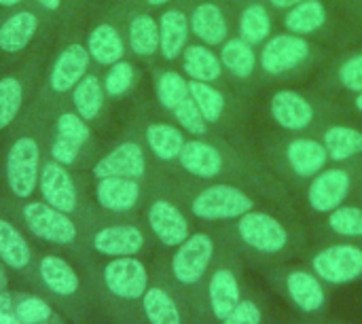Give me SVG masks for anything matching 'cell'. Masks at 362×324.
<instances>
[{"mask_svg": "<svg viewBox=\"0 0 362 324\" xmlns=\"http://www.w3.org/2000/svg\"><path fill=\"white\" fill-rule=\"evenodd\" d=\"M176 166L185 176L240 185L272 206L301 214L295 195L265 166L248 138H189Z\"/></svg>", "mask_w": 362, "mask_h": 324, "instance_id": "obj_1", "label": "cell"}, {"mask_svg": "<svg viewBox=\"0 0 362 324\" xmlns=\"http://www.w3.org/2000/svg\"><path fill=\"white\" fill-rule=\"evenodd\" d=\"M225 227L244 261L255 265V270L299 261L310 246L303 216L272 204L255 208Z\"/></svg>", "mask_w": 362, "mask_h": 324, "instance_id": "obj_2", "label": "cell"}, {"mask_svg": "<svg viewBox=\"0 0 362 324\" xmlns=\"http://www.w3.org/2000/svg\"><path fill=\"white\" fill-rule=\"evenodd\" d=\"M252 115H259L267 129L284 134H318L331 121L348 117L344 104L329 93L291 85L261 89L257 104L252 100Z\"/></svg>", "mask_w": 362, "mask_h": 324, "instance_id": "obj_3", "label": "cell"}, {"mask_svg": "<svg viewBox=\"0 0 362 324\" xmlns=\"http://www.w3.org/2000/svg\"><path fill=\"white\" fill-rule=\"evenodd\" d=\"M333 49L293 32H274L259 47V91L276 85L301 83L322 70Z\"/></svg>", "mask_w": 362, "mask_h": 324, "instance_id": "obj_4", "label": "cell"}, {"mask_svg": "<svg viewBox=\"0 0 362 324\" xmlns=\"http://www.w3.org/2000/svg\"><path fill=\"white\" fill-rule=\"evenodd\" d=\"M255 146L265 166L284 183L295 199L299 189L331 163L318 134H284L263 129L255 140Z\"/></svg>", "mask_w": 362, "mask_h": 324, "instance_id": "obj_5", "label": "cell"}, {"mask_svg": "<svg viewBox=\"0 0 362 324\" xmlns=\"http://www.w3.org/2000/svg\"><path fill=\"white\" fill-rule=\"evenodd\" d=\"M278 23L282 30L308 36L333 51L362 40L354 0H303L301 4L280 13Z\"/></svg>", "mask_w": 362, "mask_h": 324, "instance_id": "obj_6", "label": "cell"}, {"mask_svg": "<svg viewBox=\"0 0 362 324\" xmlns=\"http://www.w3.org/2000/svg\"><path fill=\"white\" fill-rule=\"evenodd\" d=\"M244 270L246 261L225 227V242L221 246L218 259L193 306V324H221L238 308L248 287Z\"/></svg>", "mask_w": 362, "mask_h": 324, "instance_id": "obj_7", "label": "cell"}, {"mask_svg": "<svg viewBox=\"0 0 362 324\" xmlns=\"http://www.w3.org/2000/svg\"><path fill=\"white\" fill-rule=\"evenodd\" d=\"M223 242L225 225H206L202 229H195L170 255L165 278L172 289L191 306V312L208 274L218 259Z\"/></svg>", "mask_w": 362, "mask_h": 324, "instance_id": "obj_8", "label": "cell"}, {"mask_svg": "<svg viewBox=\"0 0 362 324\" xmlns=\"http://www.w3.org/2000/svg\"><path fill=\"white\" fill-rule=\"evenodd\" d=\"M187 178L189 183L180 187L182 206L193 221H199L204 225H227L244 216L246 212L267 204L263 197L240 185L197 180L191 176Z\"/></svg>", "mask_w": 362, "mask_h": 324, "instance_id": "obj_9", "label": "cell"}, {"mask_svg": "<svg viewBox=\"0 0 362 324\" xmlns=\"http://www.w3.org/2000/svg\"><path fill=\"white\" fill-rule=\"evenodd\" d=\"M259 276L269 284V289L286 301L295 316L314 318L329 314L331 308V287L303 261H291L280 265L257 267Z\"/></svg>", "mask_w": 362, "mask_h": 324, "instance_id": "obj_10", "label": "cell"}, {"mask_svg": "<svg viewBox=\"0 0 362 324\" xmlns=\"http://www.w3.org/2000/svg\"><path fill=\"white\" fill-rule=\"evenodd\" d=\"M362 180V161L329 163L297 193V206L303 221H314L354 199Z\"/></svg>", "mask_w": 362, "mask_h": 324, "instance_id": "obj_11", "label": "cell"}, {"mask_svg": "<svg viewBox=\"0 0 362 324\" xmlns=\"http://www.w3.org/2000/svg\"><path fill=\"white\" fill-rule=\"evenodd\" d=\"M189 93L204 119L221 138H246L252 117V98L233 85L189 81Z\"/></svg>", "mask_w": 362, "mask_h": 324, "instance_id": "obj_12", "label": "cell"}, {"mask_svg": "<svg viewBox=\"0 0 362 324\" xmlns=\"http://www.w3.org/2000/svg\"><path fill=\"white\" fill-rule=\"evenodd\" d=\"M299 261L331 289L362 282V242H310Z\"/></svg>", "mask_w": 362, "mask_h": 324, "instance_id": "obj_13", "label": "cell"}, {"mask_svg": "<svg viewBox=\"0 0 362 324\" xmlns=\"http://www.w3.org/2000/svg\"><path fill=\"white\" fill-rule=\"evenodd\" d=\"M146 227L165 250H174L195 231L191 214L170 195L151 199L146 206Z\"/></svg>", "mask_w": 362, "mask_h": 324, "instance_id": "obj_14", "label": "cell"}, {"mask_svg": "<svg viewBox=\"0 0 362 324\" xmlns=\"http://www.w3.org/2000/svg\"><path fill=\"white\" fill-rule=\"evenodd\" d=\"M314 87L331 98L362 91V40L339 49L316 74Z\"/></svg>", "mask_w": 362, "mask_h": 324, "instance_id": "obj_15", "label": "cell"}, {"mask_svg": "<svg viewBox=\"0 0 362 324\" xmlns=\"http://www.w3.org/2000/svg\"><path fill=\"white\" fill-rule=\"evenodd\" d=\"M191 34L218 49L229 36L235 34V8L231 0H199L189 11Z\"/></svg>", "mask_w": 362, "mask_h": 324, "instance_id": "obj_16", "label": "cell"}, {"mask_svg": "<svg viewBox=\"0 0 362 324\" xmlns=\"http://www.w3.org/2000/svg\"><path fill=\"white\" fill-rule=\"evenodd\" d=\"M218 57L229 85L255 98L259 93V47L233 34L218 47Z\"/></svg>", "mask_w": 362, "mask_h": 324, "instance_id": "obj_17", "label": "cell"}, {"mask_svg": "<svg viewBox=\"0 0 362 324\" xmlns=\"http://www.w3.org/2000/svg\"><path fill=\"white\" fill-rule=\"evenodd\" d=\"M102 280L112 297L127 303H140L151 287L148 267L138 257H115L104 265Z\"/></svg>", "mask_w": 362, "mask_h": 324, "instance_id": "obj_18", "label": "cell"}, {"mask_svg": "<svg viewBox=\"0 0 362 324\" xmlns=\"http://www.w3.org/2000/svg\"><path fill=\"white\" fill-rule=\"evenodd\" d=\"M40 176V149L30 136L15 140L6 155V183L15 197L25 199L38 187Z\"/></svg>", "mask_w": 362, "mask_h": 324, "instance_id": "obj_19", "label": "cell"}, {"mask_svg": "<svg viewBox=\"0 0 362 324\" xmlns=\"http://www.w3.org/2000/svg\"><path fill=\"white\" fill-rule=\"evenodd\" d=\"M140 312L146 324H193L191 306L172 289L165 276L151 282L140 301Z\"/></svg>", "mask_w": 362, "mask_h": 324, "instance_id": "obj_20", "label": "cell"}, {"mask_svg": "<svg viewBox=\"0 0 362 324\" xmlns=\"http://www.w3.org/2000/svg\"><path fill=\"white\" fill-rule=\"evenodd\" d=\"M310 242H362V204L348 202L325 216L308 221Z\"/></svg>", "mask_w": 362, "mask_h": 324, "instance_id": "obj_21", "label": "cell"}, {"mask_svg": "<svg viewBox=\"0 0 362 324\" xmlns=\"http://www.w3.org/2000/svg\"><path fill=\"white\" fill-rule=\"evenodd\" d=\"M23 221L32 236L55 244V246H70L76 242V227L68 219L66 212L49 206L47 202H32L23 206Z\"/></svg>", "mask_w": 362, "mask_h": 324, "instance_id": "obj_22", "label": "cell"}, {"mask_svg": "<svg viewBox=\"0 0 362 324\" xmlns=\"http://www.w3.org/2000/svg\"><path fill=\"white\" fill-rule=\"evenodd\" d=\"M235 8V34L246 42L261 47L276 28L278 13L265 0H231Z\"/></svg>", "mask_w": 362, "mask_h": 324, "instance_id": "obj_23", "label": "cell"}, {"mask_svg": "<svg viewBox=\"0 0 362 324\" xmlns=\"http://www.w3.org/2000/svg\"><path fill=\"white\" fill-rule=\"evenodd\" d=\"M329 159L333 163L341 161H362V123L350 117L331 121L318 132Z\"/></svg>", "mask_w": 362, "mask_h": 324, "instance_id": "obj_24", "label": "cell"}, {"mask_svg": "<svg viewBox=\"0 0 362 324\" xmlns=\"http://www.w3.org/2000/svg\"><path fill=\"white\" fill-rule=\"evenodd\" d=\"M148 172V159L140 142L127 140L115 146L108 155H104L93 166V176L110 178V176H123V178H136L142 180Z\"/></svg>", "mask_w": 362, "mask_h": 324, "instance_id": "obj_25", "label": "cell"}, {"mask_svg": "<svg viewBox=\"0 0 362 324\" xmlns=\"http://www.w3.org/2000/svg\"><path fill=\"white\" fill-rule=\"evenodd\" d=\"M148 244L146 233L142 227L134 223H119L108 225L95 231L93 236V248L104 257H138Z\"/></svg>", "mask_w": 362, "mask_h": 324, "instance_id": "obj_26", "label": "cell"}, {"mask_svg": "<svg viewBox=\"0 0 362 324\" xmlns=\"http://www.w3.org/2000/svg\"><path fill=\"white\" fill-rule=\"evenodd\" d=\"M38 189H40L42 199L49 206H53L66 214L76 210V204H78L76 187H74V180L68 174L66 166H62L53 159L42 163L40 176H38Z\"/></svg>", "mask_w": 362, "mask_h": 324, "instance_id": "obj_27", "label": "cell"}, {"mask_svg": "<svg viewBox=\"0 0 362 324\" xmlns=\"http://www.w3.org/2000/svg\"><path fill=\"white\" fill-rule=\"evenodd\" d=\"M180 72L189 81H202V83H216V85H229L225 68L221 64L218 53L214 47H208L199 40L189 42L180 55Z\"/></svg>", "mask_w": 362, "mask_h": 324, "instance_id": "obj_28", "label": "cell"}, {"mask_svg": "<svg viewBox=\"0 0 362 324\" xmlns=\"http://www.w3.org/2000/svg\"><path fill=\"white\" fill-rule=\"evenodd\" d=\"M185 6H168L159 15V55L165 62H178L191 38V21Z\"/></svg>", "mask_w": 362, "mask_h": 324, "instance_id": "obj_29", "label": "cell"}, {"mask_svg": "<svg viewBox=\"0 0 362 324\" xmlns=\"http://www.w3.org/2000/svg\"><path fill=\"white\" fill-rule=\"evenodd\" d=\"M89 51L81 42H70L53 62L49 72V87L55 93H66L76 87L89 68Z\"/></svg>", "mask_w": 362, "mask_h": 324, "instance_id": "obj_30", "label": "cell"}, {"mask_svg": "<svg viewBox=\"0 0 362 324\" xmlns=\"http://www.w3.org/2000/svg\"><path fill=\"white\" fill-rule=\"evenodd\" d=\"M142 197V187L140 180L136 178H123V176H110V178H100L95 185V199L98 204L117 214H125L136 210Z\"/></svg>", "mask_w": 362, "mask_h": 324, "instance_id": "obj_31", "label": "cell"}, {"mask_svg": "<svg viewBox=\"0 0 362 324\" xmlns=\"http://www.w3.org/2000/svg\"><path fill=\"white\" fill-rule=\"evenodd\" d=\"M187 134L168 121H151L144 129V142L151 155L165 166H176L178 157L187 144Z\"/></svg>", "mask_w": 362, "mask_h": 324, "instance_id": "obj_32", "label": "cell"}, {"mask_svg": "<svg viewBox=\"0 0 362 324\" xmlns=\"http://www.w3.org/2000/svg\"><path fill=\"white\" fill-rule=\"evenodd\" d=\"M38 276H40L42 284L47 287V291L57 297H70L81 287V280H78L74 267L57 255H45L40 259Z\"/></svg>", "mask_w": 362, "mask_h": 324, "instance_id": "obj_33", "label": "cell"}, {"mask_svg": "<svg viewBox=\"0 0 362 324\" xmlns=\"http://www.w3.org/2000/svg\"><path fill=\"white\" fill-rule=\"evenodd\" d=\"M87 51L100 66H112L125 55V40L112 23H98L87 36Z\"/></svg>", "mask_w": 362, "mask_h": 324, "instance_id": "obj_34", "label": "cell"}, {"mask_svg": "<svg viewBox=\"0 0 362 324\" xmlns=\"http://www.w3.org/2000/svg\"><path fill=\"white\" fill-rule=\"evenodd\" d=\"M221 324H278L272 303L263 291L248 284L238 308Z\"/></svg>", "mask_w": 362, "mask_h": 324, "instance_id": "obj_35", "label": "cell"}, {"mask_svg": "<svg viewBox=\"0 0 362 324\" xmlns=\"http://www.w3.org/2000/svg\"><path fill=\"white\" fill-rule=\"evenodd\" d=\"M38 30V19L32 11H17L0 25V49L4 53L23 51Z\"/></svg>", "mask_w": 362, "mask_h": 324, "instance_id": "obj_36", "label": "cell"}, {"mask_svg": "<svg viewBox=\"0 0 362 324\" xmlns=\"http://www.w3.org/2000/svg\"><path fill=\"white\" fill-rule=\"evenodd\" d=\"M129 49L136 57L148 59L159 53V21L151 13H138L129 21Z\"/></svg>", "mask_w": 362, "mask_h": 324, "instance_id": "obj_37", "label": "cell"}, {"mask_svg": "<svg viewBox=\"0 0 362 324\" xmlns=\"http://www.w3.org/2000/svg\"><path fill=\"white\" fill-rule=\"evenodd\" d=\"M155 96L159 106L165 112H172L178 104H182L189 93V79L180 70L163 68L155 74Z\"/></svg>", "mask_w": 362, "mask_h": 324, "instance_id": "obj_38", "label": "cell"}, {"mask_svg": "<svg viewBox=\"0 0 362 324\" xmlns=\"http://www.w3.org/2000/svg\"><path fill=\"white\" fill-rule=\"evenodd\" d=\"M104 83L95 74H85L72 89V104L85 121H93L104 106Z\"/></svg>", "mask_w": 362, "mask_h": 324, "instance_id": "obj_39", "label": "cell"}, {"mask_svg": "<svg viewBox=\"0 0 362 324\" xmlns=\"http://www.w3.org/2000/svg\"><path fill=\"white\" fill-rule=\"evenodd\" d=\"M0 261L13 270H23L32 261V248L15 225L0 219Z\"/></svg>", "mask_w": 362, "mask_h": 324, "instance_id": "obj_40", "label": "cell"}, {"mask_svg": "<svg viewBox=\"0 0 362 324\" xmlns=\"http://www.w3.org/2000/svg\"><path fill=\"white\" fill-rule=\"evenodd\" d=\"M174 123L189 136V138H221L216 132L210 127V123L204 119L202 110L197 108L195 100L189 96L182 104H178L172 112Z\"/></svg>", "mask_w": 362, "mask_h": 324, "instance_id": "obj_41", "label": "cell"}, {"mask_svg": "<svg viewBox=\"0 0 362 324\" xmlns=\"http://www.w3.org/2000/svg\"><path fill=\"white\" fill-rule=\"evenodd\" d=\"M136 85V68L127 59H119L112 64L104 76V91L108 98H123Z\"/></svg>", "mask_w": 362, "mask_h": 324, "instance_id": "obj_42", "label": "cell"}, {"mask_svg": "<svg viewBox=\"0 0 362 324\" xmlns=\"http://www.w3.org/2000/svg\"><path fill=\"white\" fill-rule=\"evenodd\" d=\"M23 102V89L19 79L4 76L0 79V129L13 123Z\"/></svg>", "mask_w": 362, "mask_h": 324, "instance_id": "obj_43", "label": "cell"}, {"mask_svg": "<svg viewBox=\"0 0 362 324\" xmlns=\"http://www.w3.org/2000/svg\"><path fill=\"white\" fill-rule=\"evenodd\" d=\"M13 314L19 320V324H47L53 318V312L49 308L47 301H42L40 297H19L13 303Z\"/></svg>", "mask_w": 362, "mask_h": 324, "instance_id": "obj_44", "label": "cell"}, {"mask_svg": "<svg viewBox=\"0 0 362 324\" xmlns=\"http://www.w3.org/2000/svg\"><path fill=\"white\" fill-rule=\"evenodd\" d=\"M57 134L64 138H70L78 144H85L91 138V129L87 125V121L78 115V112H64L57 117Z\"/></svg>", "mask_w": 362, "mask_h": 324, "instance_id": "obj_45", "label": "cell"}, {"mask_svg": "<svg viewBox=\"0 0 362 324\" xmlns=\"http://www.w3.org/2000/svg\"><path fill=\"white\" fill-rule=\"evenodd\" d=\"M81 146L83 144H78V142L57 134L55 142L51 144V159L62 163V166H72L78 159V155H81Z\"/></svg>", "mask_w": 362, "mask_h": 324, "instance_id": "obj_46", "label": "cell"}, {"mask_svg": "<svg viewBox=\"0 0 362 324\" xmlns=\"http://www.w3.org/2000/svg\"><path fill=\"white\" fill-rule=\"evenodd\" d=\"M335 100H339V102L344 104L348 117H354L356 121H361L362 123V91H358V93H350V96H339V98H335Z\"/></svg>", "mask_w": 362, "mask_h": 324, "instance_id": "obj_47", "label": "cell"}, {"mask_svg": "<svg viewBox=\"0 0 362 324\" xmlns=\"http://www.w3.org/2000/svg\"><path fill=\"white\" fill-rule=\"evenodd\" d=\"M286 324H348L344 323V320H339V318H335V316H331V314H325V316H314V318H301V316H293V318H288Z\"/></svg>", "mask_w": 362, "mask_h": 324, "instance_id": "obj_48", "label": "cell"}, {"mask_svg": "<svg viewBox=\"0 0 362 324\" xmlns=\"http://www.w3.org/2000/svg\"><path fill=\"white\" fill-rule=\"evenodd\" d=\"M265 2L272 6V11H276V13L280 15V13H284V11H288V8L301 4L303 0H265Z\"/></svg>", "mask_w": 362, "mask_h": 324, "instance_id": "obj_49", "label": "cell"}, {"mask_svg": "<svg viewBox=\"0 0 362 324\" xmlns=\"http://www.w3.org/2000/svg\"><path fill=\"white\" fill-rule=\"evenodd\" d=\"M36 2L47 11H57L62 6V0H36Z\"/></svg>", "mask_w": 362, "mask_h": 324, "instance_id": "obj_50", "label": "cell"}, {"mask_svg": "<svg viewBox=\"0 0 362 324\" xmlns=\"http://www.w3.org/2000/svg\"><path fill=\"white\" fill-rule=\"evenodd\" d=\"M0 324H19L13 312H0Z\"/></svg>", "mask_w": 362, "mask_h": 324, "instance_id": "obj_51", "label": "cell"}, {"mask_svg": "<svg viewBox=\"0 0 362 324\" xmlns=\"http://www.w3.org/2000/svg\"><path fill=\"white\" fill-rule=\"evenodd\" d=\"M354 13H356V19H358V25H361L362 34V0H354Z\"/></svg>", "mask_w": 362, "mask_h": 324, "instance_id": "obj_52", "label": "cell"}, {"mask_svg": "<svg viewBox=\"0 0 362 324\" xmlns=\"http://www.w3.org/2000/svg\"><path fill=\"white\" fill-rule=\"evenodd\" d=\"M148 6H155V8H159V6H165V4H170V2H174V0H144Z\"/></svg>", "mask_w": 362, "mask_h": 324, "instance_id": "obj_53", "label": "cell"}, {"mask_svg": "<svg viewBox=\"0 0 362 324\" xmlns=\"http://www.w3.org/2000/svg\"><path fill=\"white\" fill-rule=\"evenodd\" d=\"M21 0H0V6H15V4H19Z\"/></svg>", "mask_w": 362, "mask_h": 324, "instance_id": "obj_54", "label": "cell"}, {"mask_svg": "<svg viewBox=\"0 0 362 324\" xmlns=\"http://www.w3.org/2000/svg\"><path fill=\"white\" fill-rule=\"evenodd\" d=\"M354 202H358V204H362V180H361V185H358V189H356V195H354Z\"/></svg>", "mask_w": 362, "mask_h": 324, "instance_id": "obj_55", "label": "cell"}, {"mask_svg": "<svg viewBox=\"0 0 362 324\" xmlns=\"http://www.w3.org/2000/svg\"><path fill=\"white\" fill-rule=\"evenodd\" d=\"M4 282H6V278H4V272L0 270V287H4Z\"/></svg>", "mask_w": 362, "mask_h": 324, "instance_id": "obj_56", "label": "cell"}]
</instances>
